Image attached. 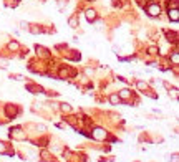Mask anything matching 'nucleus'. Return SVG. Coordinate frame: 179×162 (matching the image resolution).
<instances>
[{"label": "nucleus", "instance_id": "obj_11", "mask_svg": "<svg viewBox=\"0 0 179 162\" xmlns=\"http://www.w3.org/2000/svg\"><path fill=\"white\" fill-rule=\"evenodd\" d=\"M62 109L63 111H70V106H68V104H62Z\"/></svg>", "mask_w": 179, "mask_h": 162}, {"label": "nucleus", "instance_id": "obj_12", "mask_svg": "<svg viewBox=\"0 0 179 162\" xmlns=\"http://www.w3.org/2000/svg\"><path fill=\"white\" fill-rule=\"evenodd\" d=\"M171 93H173V98H177V90H176V88H174V90L171 91Z\"/></svg>", "mask_w": 179, "mask_h": 162}, {"label": "nucleus", "instance_id": "obj_5", "mask_svg": "<svg viewBox=\"0 0 179 162\" xmlns=\"http://www.w3.org/2000/svg\"><path fill=\"white\" fill-rule=\"evenodd\" d=\"M86 18L90 20V22H93V20L96 18V12L95 10H86Z\"/></svg>", "mask_w": 179, "mask_h": 162}, {"label": "nucleus", "instance_id": "obj_1", "mask_svg": "<svg viewBox=\"0 0 179 162\" xmlns=\"http://www.w3.org/2000/svg\"><path fill=\"white\" fill-rule=\"evenodd\" d=\"M159 12H161V9H159L158 3H149V5H148V13L151 15V17H158Z\"/></svg>", "mask_w": 179, "mask_h": 162}, {"label": "nucleus", "instance_id": "obj_13", "mask_svg": "<svg viewBox=\"0 0 179 162\" xmlns=\"http://www.w3.org/2000/svg\"><path fill=\"white\" fill-rule=\"evenodd\" d=\"M45 129H47V127H45V126H36V131H42V132H43Z\"/></svg>", "mask_w": 179, "mask_h": 162}, {"label": "nucleus", "instance_id": "obj_10", "mask_svg": "<svg viewBox=\"0 0 179 162\" xmlns=\"http://www.w3.org/2000/svg\"><path fill=\"white\" fill-rule=\"evenodd\" d=\"M138 88H139V90H146V84L139 81V83H138Z\"/></svg>", "mask_w": 179, "mask_h": 162}, {"label": "nucleus", "instance_id": "obj_6", "mask_svg": "<svg viewBox=\"0 0 179 162\" xmlns=\"http://www.w3.org/2000/svg\"><path fill=\"white\" fill-rule=\"evenodd\" d=\"M129 94H131V91L129 90H123V91H120V99H126V98H129Z\"/></svg>", "mask_w": 179, "mask_h": 162}, {"label": "nucleus", "instance_id": "obj_4", "mask_svg": "<svg viewBox=\"0 0 179 162\" xmlns=\"http://www.w3.org/2000/svg\"><path fill=\"white\" fill-rule=\"evenodd\" d=\"M7 114H9V116H12V117H13V116H17L18 114V109L17 108H15V106H9V108H7Z\"/></svg>", "mask_w": 179, "mask_h": 162}, {"label": "nucleus", "instance_id": "obj_3", "mask_svg": "<svg viewBox=\"0 0 179 162\" xmlns=\"http://www.w3.org/2000/svg\"><path fill=\"white\" fill-rule=\"evenodd\" d=\"M168 13H169V18L173 20V22H177V18H179V15H177V9H173V10L169 9Z\"/></svg>", "mask_w": 179, "mask_h": 162}, {"label": "nucleus", "instance_id": "obj_15", "mask_svg": "<svg viewBox=\"0 0 179 162\" xmlns=\"http://www.w3.org/2000/svg\"><path fill=\"white\" fill-rule=\"evenodd\" d=\"M18 45H17V43H10V48H12V50H15V48H17Z\"/></svg>", "mask_w": 179, "mask_h": 162}, {"label": "nucleus", "instance_id": "obj_7", "mask_svg": "<svg viewBox=\"0 0 179 162\" xmlns=\"http://www.w3.org/2000/svg\"><path fill=\"white\" fill-rule=\"evenodd\" d=\"M109 101H111V104H118V103H120V96H118V94H111V98H109Z\"/></svg>", "mask_w": 179, "mask_h": 162}, {"label": "nucleus", "instance_id": "obj_8", "mask_svg": "<svg viewBox=\"0 0 179 162\" xmlns=\"http://www.w3.org/2000/svg\"><path fill=\"white\" fill-rule=\"evenodd\" d=\"M70 25H71L73 28L76 27V18H75V17H71V18H70Z\"/></svg>", "mask_w": 179, "mask_h": 162}, {"label": "nucleus", "instance_id": "obj_2", "mask_svg": "<svg viewBox=\"0 0 179 162\" xmlns=\"http://www.w3.org/2000/svg\"><path fill=\"white\" fill-rule=\"evenodd\" d=\"M91 136L95 137V139L101 141V139H105V137H106V132H105V129H101V127H96L95 131L91 132Z\"/></svg>", "mask_w": 179, "mask_h": 162}, {"label": "nucleus", "instance_id": "obj_14", "mask_svg": "<svg viewBox=\"0 0 179 162\" xmlns=\"http://www.w3.org/2000/svg\"><path fill=\"white\" fill-rule=\"evenodd\" d=\"M0 152H5V147H3V142H0Z\"/></svg>", "mask_w": 179, "mask_h": 162}, {"label": "nucleus", "instance_id": "obj_9", "mask_svg": "<svg viewBox=\"0 0 179 162\" xmlns=\"http://www.w3.org/2000/svg\"><path fill=\"white\" fill-rule=\"evenodd\" d=\"M173 61L176 63V64L179 63V56H177V53H174V55H173Z\"/></svg>", "mask_w": 179, "mask_h": 162}]
</instances>
